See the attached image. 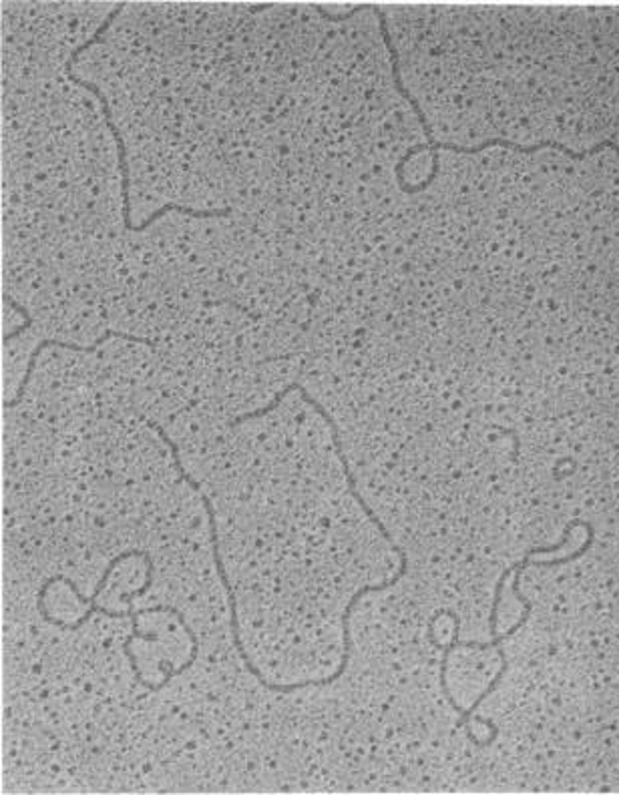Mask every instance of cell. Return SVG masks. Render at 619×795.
Masks as SVG:
<instances>
[{
    "label": "cell",
    "mask_w": 619,
    "mask_h": 795,
    "mask_svg": "<svg viewBox=\"0 0 619 795\" xmlns=\"http://www.w3.org/2000/svg\"><path fill=\"white\" fill-rule=\"evenodd\" d=\"M489 147H505L511 151H517V153H525V155H533V153H540L543 149H555V151H562L567 158L572 159H586L589 155H596L604 149H613L619 155V146L616 141H599L597 146L589 147L586 151H574L572 147L565 146L562 141H540V143H533V146H523L517 141H509V139H487L483 143L473 147L457 146V143H440V141H433V143H425V146L410 147L406 151L405 155L401 158V161L396 163L394 168V178L398 187L408 193V195H415L420 191L428 190L433 185V181L439 178L440 161L439 151H455V153H462V155H477Z\"/></svg>",
    "instance_id": "obj_1"
},
{
    "label": "cell",
    "mask_w": 619,
    "mask_h": 795,
    "mask_svg": "<svg viewBox=\"0 0 619 795\" xmlns=\"http://www.w3.org/2000/svg\"><path fill=\"white\" fill-rule=\"evenodd\" d=\"M124 9L125 2H119V4H115V9H113V11L107 14V19H105V21L99 24V29H97V33L93 34V39H89V41H85L83 45L77 46V49H75V51L71 53V56H68L67 65H65V71H67L68 79L73 80L75 85H79V87H83V89L89 90V93H93V95H95V97H97V99L102 101L103 115H105V123H107V127L111 129L113 137H115V143H117V161H119V171H121V197H124L125 227H127L129 232H136V234H141V232H146V229H149L151 225L156 224L158 219H161L163 215H168V213L171 212L183 213V215H190V217H198V219L225 217V215H230V213H232V210H230V207H224V210H195V207H190V205H175V203H168V205L159 207L158 212L153 213V215H149V217H147L143 224L136 225L134 224V222H131V200H129V187H131V178H129V163H127V149H125L124 137H121V133H119L117 125L113 123L111 107H109V103H107V99H105L103 90L99 89V87H97L95 83H89V80L81 79V77H77V75L73 73V63L77 61V56L83 55L85 51H89L90 46L93 45H102L103 34L109 31V26H111L113 21H115V19L119 17V12L124 11Z\"/></svg>",
    "instance_id": "obj_2"
},
{
    "label": "cell",
    "mask_w": 619,
    "mask_h": 795,
    "mask_svg": "<svg viewBox=\"0 0 619 795\" xmlns=\"http://www.w3.org/2000/svg\"><path fill=\"white\" fill-rule=\"evenodd\" d=\"M200 496H202L203 506H205L207 516H210V538H212V550H214L215 569H217V574H220L222 584H224L225 594H227V605H230V616H232V635H234V645H236L237 655L242 657V662L246 665V669H248L249 675H254V677L258 679L259 684H262V687H266V689H268V685L270 684L266 681V677L262 675L258 667H256L254 663L249 662L248 653L244 649V643H242V637H239V619H237L236 593H234V589H232V584H230V577H227V572H225L224 562H222V555H220V540H217V523H215L214 506L210 503V498H207L205 494H202V491H200Z\"/></svg>",
    "instance_id": "obj_3"
},
{
    "label": "cell",
    "mask_w": 619,
    "mask_h": 795,
    "mask_svg": "<svg viewBox=\"0 0 619 795\" xmlns=\"http://www.w3.org/2000/svg\"><path fill=\"white\" fill-rule=\"evenodd\" d=\"M111 337H121V340H127V342H136V344H146V346L153 347L156 344L151 342V340H147V337L141 336H131V334H121V332H115V330H107L105 334H102V336L97 337L90 346H79V344H71V342H61V340H41L39 344H36V347L33 350V354H31V359H29V364H26V372H24L23 380H21V384H19V390H17V396L12 398V400H7L4 402V408H14V406H19V404L23 402L24 398V390H26V386H29V382H31V378H33V372L34 366H36V358L41 356V352L43 350H46V347H65V350H73V352H83V354H93L97 347L102 346V344H105L107 340H111Z\"/></svg>",
    "instance_id": "obj_4"
},
{
    "label": "cell",
    "mask_w": 619,
    "mask_h": 795,
    "mask_svg": "<svg viewBox=\"0 0 619 795\" xmlns=\"http://www.w3.org/2000/svg\"><path fill=\"white\" fill-rule=\"evenodd\" d=\"M364 9H371V4H356L354 9H350L349 12H342V14H330V12L324 11L320 4H314V11L324 19V21H328V23H344V21H350L352 17H356L359 12L364 11Z\"/></svg>",
    "instance_id": "obj_5"
},
{
    "label": "cell",
    "mask_w": 619,
    "mask_h": 795,
    "mask_svg": "<svg viewBox=\"0 0 619 795\" xmlns=\"http://www.w3.org/2000/svg\"><path fill=\"white\" fill-rule=\"evenodd\" d=\"M266 9H271L270 2H266V4H256V7H252V9H249V12H262L266 11Z\"/></svg>",
    "instance_id": "obj_6"
}]
</instances>
